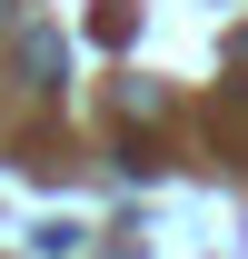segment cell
I'll return each instance as SVG.
<instances>
[{
  "label": "cell",
  "mask_w": 248,
  "mask_h": 259,
  "mask_svg": "<svg viewBox=\"0 0 248 259\" xmlns=\"http://www.w3.org/2000/svg\"><path fill=\"white\" fill-rule=\"evenodd\" d=\"M0 20H10V0H0Z\"/></svg>",
  "instance_id": "7a4b0ae2"
},
{
  "label": "cell",
  "mask_w": 248,
  "mask_h": 259,
  "mask_svg": "<svg viewBox=\"0 0 248 259\" xmlns=\"http://www.w3.org/2000/svg\"><path fill=\"white\" fill-rule=\"evenodd\" d=\"M238 70H248V40H238Z\"/></svg>",
  "instance_id": "6da1fadb"
}]
</instances>
